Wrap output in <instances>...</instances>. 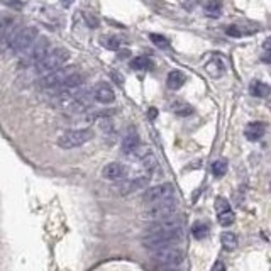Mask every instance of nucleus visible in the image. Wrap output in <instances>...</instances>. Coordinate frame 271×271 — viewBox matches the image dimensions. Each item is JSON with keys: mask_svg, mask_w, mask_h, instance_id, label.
<instances>
[{"mask_svg": "<svg viewBox=\"0 0 271 271\" xmlns=\"http://www.w3.org/2000/svg\"><path fill=\"white\" fill-rule=\"evenodd\" d=\"M181 236V222L178 219L168 217L158 221L142 237V246L149 251H158L165 246H171Z\"/></svg>", "mask_w": 271, "mask_h": 271, "instance_id": "f257e3e1", "label": "nucleus"}, {"mask_svg": "<svg viewBox=\"0 0 271 271\" xmlns=\"http://www.w3.org/2000/svg\"><path fill=\"white\" fill-rule=\"evenodd\" d=\"M70 58V51L65 49V47H54V49H49L45 54V58L36 65V71L41 75H47L51 71L61 68Z\"/></svg>", "mask_w": 271, "mask_h": 271, "instance_id": "f03ea898", "label": "nucleus"}, {"mask_svg": "<svg viewBox=\"0 0 271 271\" xmlns=\"http://www.w3.org/2000/svg\"><path fill=\"white\" fill-rule=\"evenodd\" d=\"M38 38H39L38 27H33V26L22 27L17 33V36L14 38V41H12L9 51L12 54H15V56H22V54H26L27 51H29V47L34 45Z\"/></svg>", "mask_w": 271, "mask_h": 271, "instance_id": "7ed1b4c3", "label": "nucleus"}, {"mask_svg": "<svg viewBox=\"0 0 271 271\" xmlns=\"http://www.w3.org/2000/svg\"><path fill=\"white\" fill-rule=\"evenodd\" d=\"M93 137L91 129H73L68 131L63 136H59L58 139V146L61 149H73V147H80L90 141Z\"/></svg>", "mask_w": 271, "mask_h": 271, "instance_id": "20e7f679", "label": "nucleus"}, {"mask_svg": "<svg viewBox=\"0 0 271 271\" xmlns=\"http://www.w3.org/2000/svg\"><path fill=\"white\" fill-rule=\"evenodd\" d=\"M173 193H175V190H173V185H171V183H161V185L151 186L149 190H146L144 197H142V202L149 207V205H154V203L171 200V198H173Z\"/></svg>", "mask_w": 271, "mask_h": 271, "instance_id": "39448f33", "label": "nucleus"}, {"mask_svg": "<svg viewBox=\"0 0 271 271\" xmlns=\"http://www.w3.org/2000/svg\"><path fill=\"white\" fill-rule=\"evenodd\" d=\"M75 71H77V68L75 66L58 68V70L51 71V73H47L41 78V87H45V89H58L59 90L63 83H65L66 80L75 73Z\"/></svg>", "mask_w": 271, "mask_h": 271, "instance_id": "423d86ee", "label": "nucleus"}, {"mask_svg": "<svg viewBox=\"0 0 271 271\" xmlns=\"http://www.w3.org/2000/svg\"><path fill=\"white\" fill-rule=\"evenodd\" d=\"M154 260L163 266H178L183 261V253L177 246H165V248L154 251Z\"/></svg>", "mask_w": 271, "mask_h": 271, "instance_id": "0eeeda50", "label": "nucleus"}, {"mask_svg": "<svg viewBox=\"0 0 271 271\" xmlns=\"http://www.w3.org/2000/svg\"><path fill=\"white\" fill-rule=\"evenodd\" d=\"M47 51H49V41H47V38H45V36H43V38H38L34 45L29 47V51L26 53L24 63H26V65L36 66L43 58H45V54Z\"/></svg>", "mask_w": 271, "mask_h": 271, "instance_id": "6e6552de", "label": "nucleus"}, {"mask_svg": "<svg viewBox=\"0 0 271 271\" xmlns=\"http://www.w3.org/2000/svg\"><path fill=\"white\" fill-rule=\"evenodd\" d=\"M175 210H177V202H175V198H171V200L149 205V210H147V217L154 219V221H163V219L173 217Z\"/></svg>", "mask_w": 271, "mask_h": 271, "instance_id": "1a4fd4ad", "label": "nucleus"}, {"mask_svg": "<svg viewBox=\"0 0 271 271\" xmlns=\"http://www.w3.org/2000/svg\"><path fill=\"white\" fill-rule=\"evenodd\" d=\"M215 214H217V219H219V222H221V226H224V227L234 224V221H236V215H234L229 202H227L224 197L215 198Z\"/></svg>", "mask_w": 271, "mask_h": 271, "instance_id": "9d476101", "label": "nucleus"}, {"mask_svg": "<svg viewBox=\"0 0 271 271\" xmlns=\"http://www.w3.org/2000/svg\"><path fill=\"white\" fill-rule=\"evenodd\" d=\"M93 98L100 103H112L115 100V93H114L112 87H110L109 83L100 82L93 89Z\"/></svg>", "mask_w": 271, "mask_h": 271, "instance_id": "9b49d317", "label": "nucleus"}, {"mask_svg": "<svg viewBox=\"0 0 271 271\" xmlns=\"http://www.w3.org/2000/svg\"><path fill=\"white\" fill-rule=\"evenodd\" d=\"M266 133V126L263 122H249L244 129V136L248 137V141H260V139Z\"/></svg>", "mask_w": 271, "mask_h": 271, "instance_id": "f8f14e48", "label": "nucleus"}, {"mask_svg": "<svg viewBox=\"0 0 271 271\" xmlns=\"http://www.w3.org/2000/svg\"><path fill=\"white\" fill-rule=\"evenodd\" d=\"M102 175L107 180H119V178H122L126 175V168L122 165H119V163H109V165L103 166Z\"/></svg>", "mask_w": 271, "mask_h": 271, "instance_id": "ddd939ff", "label": "nucleus"}, {"mask_svg": "<svg viewBox=\"0 0 271 271\" xmlns=\"http://www.w3.org/2000/svg\"><path fill=\"white\" fill-rule=\"evenodd\" d=\"M186 82V77L185 73H181V71L175 70V71H170L168 78H166V85H168L170 90H178L181 89L183 85H185Z\"/></svg>", "mask_w": 271, "mask_h": 271, "instance_id": "4468645a", "label": "nucleus"}, {"mask_svg": "<svg viewBox=\"0 0 271 271\" xmlns=\"http://www.w3.org/2000/svg\"><path fill=\"white\" fill-rule=\"evenodd\" d=\"M205 70H207V73H209L210 77L219 78V77H222V75H224L226 66H224V63H222L221 58H212L205 65Z\"/></svg>", "mask_w": 271, "mask_h": 271, "instance_id": "2eb2a0df", "label": "nucleus"}, {"mask_svg": "<svg viewBox=\"0 0 271 271\" xmlns=\"http://www.w3.org/2000/svg\"><path fill=\"white\" fill-rule=\"evenodd\" d=\"M139 146V136L134 133V131H131L129 134L126 136L124 139H122V151H124L126 154H131V153H134L136 151V147Z\"/></svg>", "mask_w": 271, "mask_h": 271, "instance_id": "dca6fc26", "label": "nucleus"}, {"mask_svg": "<svg viewBox=\"0 0 271 271\" xmlns=\"http://www.w3.org/2000/svg\"><path fill=\"white\" fill-rule=\"evenodd\" d=\"M249 91H251L253 97L265 98V97H268V93H270V87L266 85V83H263V82H253L251 83V87H249Z\"/></svg>", "mask_w": 271, "mask_h": 271, "instance_id": "f3484780", "label": "nucleus"}, {"mask_svg": "<svg viewBox=\"0 0 271 271\" xmlns=\"http://www.w3.org/2000/svg\"><path fill=\"white\" fill-rule=\"evenodd\" d=\"M221 242H222V246H224L226 249H229V251L236 249L237 244H239L237 236H236V234H232V232H222Z\"/></svg>", "mask_w": 271, "mask_h": 271, "instance_id": "a211bd4d", "label": "nucleus"}, {"mask_svg": "<svg viewBox=\"0 0 271 271\" xmlns=\"http://www.w3.org/2000/svg\"><path fill=\"white\" fill-rule=\"evenodd\" d=\"M205 12L210 17H219L222 12V2L221 0H209V2L205 3Z\"/></svg>", "mask_w": 271, "mask_h": 271, "instance_id": "6ab92c4d", "label": "nucleus"}, {"mask_svg": "<svg viewBox=\"0 0 271 271\" xmlns=\"http://www.w3.org/2000/svg\"><path fill=\"white\" fill-rule=\"evenodd\" d=\"M147 177H141V178H134V180H129V183H127V188H124V195L134 192V190H141L144 188V186L147 185Z\"/></svg>", "mask_w": 271, "mask_h": 271, "instance_id": "aec40b11", "label": "nucleus"}, {"mask_svg": "<svg viewBox=\"0 0 271 271\" xmlns=\"http://www.w3.org/2000/svg\"><path fill=\"white\" fill-rule=\"evenodd\" d=\"M100 45L103 47H107V49H110V51H117L119 47H121V39L115 38V36H102Z\"/></svg>", "mask_w": 271, "mask_h": 271, "instance_id": "412c9836", "label": "nucleus"}, {"mask_svg": "<svg viewBox=\"0 0 271 271\" xmlns=\"http://www.w3.org/2000/svg\"><path fill=\"white\" fill-rule=\"evenodd\" d=\"M151 66H153V63H151V59L147 56H137L131 61V68H133V70H139V71L149 70Z\"/></svg>", "mask_w": 271, "mask_h": 271, "instance_id": "4be33fe9", "label": "nucleus"}, {"mask_svg": "<svg viewBox=\"0 0 271 271\" xmlns=\"http://www.w3.org/2000/svg\"><path fill=\"white\" fill-rule=\"evenodd\" d=\"M192 234L195 239H203L207 237V234H209V226L205 224V222H195L192 226Z\"/></svg>", "mask_w": 271, "mask_h": 271, "instance_id": "5701e85b", "label": "nucleus"}, {"mask_svg": "<svg viewBox=\"0 0 271 271\" xmlns=\"http://www.w3.org/2000/svg\"><path fill=\"white\" fill-rule=\"evenodd\" d=\"M212 173L214 177L221 178L227 173V161L226 159H217V161L212 163Z\"/></svg>", "mask_w": 271, "mask_h": 271, "instance_id": "b1692460", "label": "nucleus"}, {"mask_svg": "<svg viewBox=\"0 0 271 271\" xmlns=\"http://www.w3.org/2000/svg\"><path fill=\"white\" fill-rule=\"evenodd\" d=\"M149 39H151V41H153L158 47H168V45H170L168 39H166L165 36L156 34V33H151V34H149Z\"/></svg>", "mask_w": 271, "mask_h": 271, "instance_id": "393cba45", "label": "nucleus"}, {"mask_svg": "<svg viewBox=\"0 0 271 271\" xmlns=\"http://www.w3.org/2000/svg\"><path fill=\"white\" fill-rule=\"evenodd\" d=\"M2 3H5V5H9V7H12V9H22L24 7V3L22 2H19V0H0Z\"/></svg>", "mask_w": 271, "mask_h": 271, "instance_id": "a878e982", "label": "nucleus"}, {"mask_svg": "<svg viewBox=\"0 0 271 271\" xmlns=\"http://www.w3.org/2000/svg\"><path fill=\"white\" fill-rule=\"evenodd\" d=\"M226 33L229 34V36H234V38H241V36H242V31H239L236 26H229L226 29Z\"/></svg>", "mask_w": 271, "mask_h": 271, "instance_id": "bb28decb", "label": "nucleus"}, {"mask_svg": "<svg viewBox=\"0 0 271 271\" xmlns=\"http://www.w3.org/2000/svg\"><path fill=\"white\" fill-rule=\"evenodd\" d=\"M212 271H226V265L222 261H217L215 265L212 266Z\"/></svg>", "mask_w": 271, "mask_h": 271, "instance_id": "cd10ccee", "label": "nucleus"}, {"mask_svg": "<svg viewBox=\"0 0 271 271\" xmlns=\"http://www.w3.org/2000/svg\"><path fill=\"white\" fill-rule=\"evenodd\" d=\"M129 54H131V51L129 49H124V51H121V53H119V58H127V56H129Z\"/></svg>", "mask_w": 271, "mask_h": 271, "instance_id": "c85d7f7f", "label": "nucleus"}, {"mask_svg": "<svg viewBox=\"0 0 271 271\" xmlns=\"http://www.w3.org/2000/svg\"><path fill=\"white\" fill-rule=\"evenodd\" d=\"M71 3H73V0H61V5L65 7V9H68V7H70Z\"/></svg>", "mask_w": 271, "mask_h": 271, "instance_id": "c756f323", "label": "nucleus"}, {"mask_svg": "<svg viewBox=\"0 0 271 271\" xmlns=\"http://www.w3.org/2000/svg\"><path fill=\"white\" fill-rule=\"evenodd\" d=\"M147 115H149L151 119H154V117H156V109H151V110H149V114H147Z\"/></svg>", "mask_w": 271, "mask_h": 271, "instance_id": "7c9ffc66", "label": "nucleus"}]
</instances>
